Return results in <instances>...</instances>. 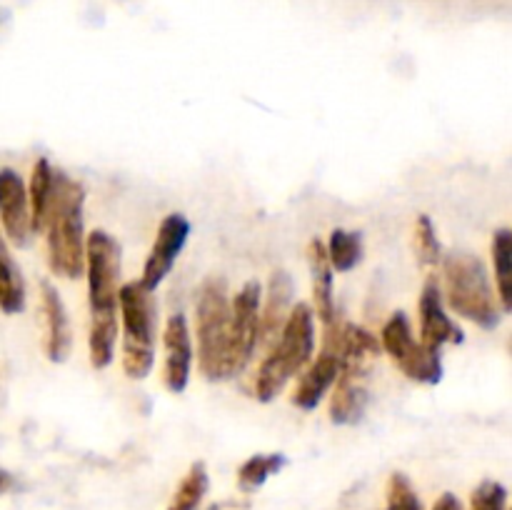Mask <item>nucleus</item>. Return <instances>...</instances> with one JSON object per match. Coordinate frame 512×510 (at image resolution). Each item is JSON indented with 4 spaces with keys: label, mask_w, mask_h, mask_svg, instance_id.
Masks as SVG:
<instances>
[{
    "label": "nucleus",
    "mask_w": 512,
    "mask_h": 510,
    "mask_svg": "<svg viewBox=\"0 0 512 510\" xmlns=\"http://www.w3.org/2000/svg\"><path fill=\"white\" fill-rule=\"evenodd\" d=\"M85 190L78 180L55 170L53 195H50L45 240H48V265L60 278L75 280L85 273V230H83Z\"/></svg>",
    "instance_id": "nucleus-1"
},
{
    "label": "nucleus",
    "mask_w": 512,
    "mask_h": 510,
    "mask_svg": "<svg viewBox=\"0 0 512 510\" xmlns=\"http://www.w3.org/2000/svg\"><path fill=\"white\" fill-rule=\"evenodd\" d=\"M315 350V318L308 303H298L288 313L275 348L260 363L255 378V395L260 403H270L283 393L288 380L310 363Z\"/></svg>",
    "instance_id": "nucleus-2"
},
{
    "label": "nucleus",
    "mask_w": 512,
    "mask_h": 510,
    "mask_svg": "<svg viewBox=\"0 0 512 510\" xmlns=\"http://www.w3.org/2000/svg\"><path fill=\"white\" fill-rule=\"evenodd\" d=\"M445 275V300L450 310L460 318L473 320L475 325L485 330L498 328L503 318L498 298L493 293L488 268L475 253L455 250V253L440 258Z\"/></svg>",
    "instance_id": "nucleus-3"
},
{
    "label": "nucleus",
    "mask_w": 512,
    "mask_h": 510,
    "mask_svg": "<svg viewBox=\"0 0 512 510\" xmlns=\"http://www.w3.org/2000/svg\"><path fill=\"white\" fill-rule=\"evenodd\" d=\"M118 308L123 315V370L128 378L143 380L155 363L158 305L153 290L140 280L120 285Z\"/></svg>",
    "instance_id": "nucleus-4"
},
{
    "label": "nucleus",
    "mask_w": 512,
    "mask_h": 510,
    "mask_svg": "<svg viewBox=\"0 0 512 510\" xmlns=\"http://www.w3.org/2000/svg\"><path fill=\"white\" fill-rule=\"evenodd\" d=\"M198 365L205 380H228L230 295L223 278H208L195 305Z\"/></svg>",
    "instance_id": "nucleus-5"
},
{
    "label": "nucleus",
    "mask_w": 512,
    "mask_h": 510,
    "mask_svg": "<svg viewBox=\"0 0 512 510\" xmlns=\"http://www.w3.org/2000/svg\"><path fill=\"white\" fill-rule=\"evenodd\" d=\"M85 273H88L90 313L118 315L120 273H123V250L105 230H93L85 238Z\"/></svg>",
    "instance_id": "nucleus-6"
},
{
    "label": "nucleus",
    "mask_w": 512,
    "mask_h": 510,
    "mask_svg": "<svg viewBox=\"0 0 512 510\" xmlns=\"http://www.w3.org/2000/svg\"><path fill=\"white\" fill-rule=\"evenodd\" d=\"M380 345H383L385 353L398 363V368L410 380L435 385L443 378V360H440V353H433L420 340L413 338L408 315L400 313V310L390 315V320L385 323L383 335H380Z\"/></svg>",
    "instance_id": "nucleus-7"
},
{
    "label": "nucleus",
    "mask_w": 512,
    "mask_h": 510,
    "mask_svg": "<svg viewBox=\"0 0 512 510\" xmlns=\"http://www.w3.org/2000/svg\"><path fill=\"white\" fill-rule=\"evenodd\" d=\"M260 300H263V288L258 280H248L230 300L228 378L243 373L253 358L260 338Z\"/></svg>",
    "instance_id": "nucleus-8"
},
{
    "label": "nucleus",
    "mask_w": 512,
    "mask_h": 510,
    "mask_svg": "<svg viewBox=\"0 0 512 510\" xmlns=\"http://www.w3.org/2000/svg\"><path fill=\"white\" fill-rule=\"evenodd\" d=\"M188 235H190V223L185 215L180 213L165 215L163 223H160L158 228V238H155L153 248H150L148 258H145V265H143V278H140V283H143L145 288L155 293V288L163 283L165 275L173 270L178 255L183 253L185 243H188Z\"/></svg>",
    "instance_id": "nucleus-9"
},
{
    "label": "nucleus",
    "mask_w": 512,
    "mask_h": 510,
    "mask_svg": "<svg viewBox=\"0 0 512 510\" xmlns=\"http://www.w3.org/2000/svg\"><path fill=\"white\" fill-rule=\"evenodd\" d=\"M420 343L433 353H440L443 345L463 343L465 333L455 320L448 318L443 305V293L435 275H430L420 293Z\"/></svg>",
    "instance_id": "nucleus-10"
},
{
    "label": "nucleus",
    "mask_w": 512,
    "mask_h": 510,
    "mask_svg": "<svg viewBox=\"0 0 512 510\" xmlns=\"http://www.w3.org/2000/svg\"><path fill=\"white\" fill-rule=\"evenodd\" d=\"M0 223H3L5 235L15 248H25L33 238L28 190H25L18 170L13 168L0 170Z\"/></svg>",
    "instance_id": "nucleus-11"
},
{
    "label": "nucleus",
    "mask_w": 512,
    "mask_h": 510,
    "mask_svg": "<svg viewBox=\"0 0 512 510\" xmlns=\"http://www.w3.org/2000/svg\"><path fill=\"white\" fill-rule=\"evenodd\" d=\"M165 365L163 383L170 393H183L188 388L190 368H193V343H190V325L183 313L170 315L163 333Z\"/></svg>",
    "instance_id": "nucleus-12"
},
{
    "label": "nucleus",
    "mask_w": 512,
    "mask_h": 510,
    "mask_svg": "<svg viewBox=\"0 0 512 510\" xmlns=\"http://www.w3.org/2000/svg\"><path fill=\"white\" fill-rule=\"evenodd\" d=\"M40 313H43L45 358L53 360V363H63L73 348V333H70V320L63 300H60L58 290L53 288L50 280L40 283Z\"/></svg>",
    "instance_id": "nucleus-13"
},
{
    "label": "nucleus",
    "mask_w": 512,
    "mask_h": 510,
    "mask_svg": "<svg viewBox=\"0 0 512 510\" xmlns=\"http://www.w3.org/2000/svg\"><path fill=\"white\" fill-rule=\"evenodd\" d=\"M368 373L370 370L340 368L333 400H330V420L335 425H353L363 418L370 403V390L365 385Z\"/></svg>",
    "instance_id": "nucleus-14"
},
{
    "label": "nucleus",
    "mask_w": 512,
    "mask_h": 510,
    "mask_svg": "<svg viewBox=\"0 0 512 510\" xmlns=\"http://www.w3.org/2000/svg\"><path fill=\"white\" fill-rule=\"evenodd\" d=\"M340 373V355L338 350L333 348V343L325 340L323 353L315 358V363L305 370V375L300 378L298 388L293 393V403L298 405L300 410H315L320 405V400L328 395V390L333 388L335 380H338Z\"/></svg>",
    "instance_id": "nucleus-15"
},
{
    "label": "nucleus",
    "mask_w": 512,
    "mask_h": 510,
    "mask_svg": "<svg viewBox=\"0 0 512 510\" xmlns=\"http://www.w3.org/2000/svg\"><path fill=\"white\" fill-rule=\"evenodd\" d=\"M290 298H293V280L285 270L270 275L268 295L260 300V338L263 343H273L278 340L280 330H283L285 320L290 313Z\"/></svg>",
    "instance_id": "nucleus-16"
},
{
    "label": "nucleus",
    "mask_w": 512,
    "mask_h": 510,
    "mask_svg": "<svg viewBox=\"0 0 512 510\" xmlns=\"http://www.w3.org/2000/svg\"><path fill=\"white\" fill-rule=\"evenodd\" d=\"M308 265L310 280H313V303L315 313L323 318V323H333L335 318V298H333V265H330L325 243L313 238L308 245Z\"/></svg>",
    "instance_id": "nucleus-17"
},
{
    "label": "nucleus",
    "mask_w": 512,
    "mask_h": 510,
    "mask_svg": "<svg viewBox=\"0 0 512 510\" xmlns=\"http://www.w3.org/2000/svg\"><path fill=\"white\" fill-rule=\"evenodd\" d=\"M0 310L5 315H15L25 310L23 273H20L13 255H10V248L3 235H0Z\"/></svg>",
    "instance_id": "nucleus-18"
},
{
    "label": "nucleus",
    "mask_w": 512,
    "mask_h": 510,
    "mask_svg": "<svg viewBox=\"0 0 512 510\" xmlns=\"http://www.w3.org/2000/svg\"><path fill=\"white\" fill-rule=\"evenodd\" d=\"M53 173L55 168L50 165L48 158H40L38 163L33 165V173H30L28 205H30V228H33V233H40V230L45 228L50 195H53Z\"/></svg>",
    "instance_id": "nucleus-19"
},
{
    "label": "nucleus",
    "mask_w": 512,
    "mask_h": 510,
    "mask_svg": "<svg viewBox=\"0 0 512 510\" xmlns=\"http://www.w3.org/2000/svg\"><path fill=\"white\" fill-rule=\"evenodd\" d=\"M115 340H118V315H95L90 320V365L95 370H103L113 363Z\"/></svg>",
    "instance_id": "nucleus-20"
},
{
    "label": "nucleus",
    "mask_w": 512,
    "mask_h": 510,
    "mask_svg": "<svg viewBox=\"0 0 512 510\" xmlns=\"http://www.w3.org/2000/svg\"><path fill=\"white\" fill-rule=\"evenodd\" d=\"M493 265L495 283H498V298L503 313L512 308V233L508 228H500L493 235Z\"/></svg>",
    "instance_id": "nucleus-21"
},
{
    "label": "nucleus",
    "mask_w": 512,
    "mask_h": 510,
    "mask_svg": "<svg viewBox=\"0 0 512 510\" xmlns=\"http://www.w3.org/2000/svg\"><path fill=\"white\" fill-rule=\"evenodd\" d=\"M325 253H328L333 270L348 273V270H353L363 260V238H360V233H353V230L338 228L330 233Z\"/></svg>",
    "instance_id": "nucleus-22"
},
{
    "label": "nucleus",
    "mask_w": 512,
    "mask_h": 510,
    "mask_svg": "<svg viewBox=\"0 0 512 510\" xmlns=\"http://www.w3.org/2000/svg\"><path fill=\"white\" fill-rule=\"evenodd\" d=\"M288 465V458L283 453H263L253 455V458L245 460L238 470V488L245 490V493H253L258 490L270 475L280 473V470Z\"/></svg>",
    "instance_id": "nucleus-23"
},
{
    "label": "nucleus",
    "mask_w": 512,
    "mask_h": 510,
    "mask_svg": "<svg viewBox=\"0 0 512 510\" xmlns=\"http://www.w3.org/2000/svg\"><path fill=\"white\" fill-rule=\"evenodd\" d=\"M205 493H208V470H205V463H193L185 478L180 480L178 493L168 510H198Z\"/></svg>",
    "instance_id": "nucleus-24"
},
{
    "label": "nucleus",
    "mask_w": 512,
    "mask_h": 510,
    "mask_svg": "<svg viewBox=\"0 0 512 510\" xmlns=\"http://www.w3.org/2000/svg\"><path fill=\"white\" fill-rule=\"evenodd\" d=\"M415 250L423 265H438L443 258V248H440L438 233H435V223L428 215H420L415 223Z\"/></svg>",
    "instance_id": "nucleus-25"
},
{
    "label": "nucleus",
    "mask_w": 512,
    "mask_h": 510,
    "mask_svg": "<svg viewBox=\"0 0 512 510\" xmlns=\"http://www.w3.org/2000/svg\"><path fill=\"white\" fill-rule=\"evenodd\" d=\"M385 498H388L385 510H423V503H420L413 483H410L408 475L403 473L390 475L388 488H385Z\"/></svg>",
    "instance_id": "nucleus-26"
},
{
    "label": "nucleus",
    "mask_w": 512,
    "mask_h": 510,
    "mask_svg": "<svg viewBox=\"0 0 512 510\" xmlns=\"http://www.w3.org/2000/svg\"><path fill=\"white\" fill-rule=\"evenodd\" d=\"M508 508V490L498 480H483L475 488L470 510H505Z\"/></svg>",
    "instance_id": "nucleus-27"
},
{
    "label": "nucleus",
    "mask_w": 512,
    "mask_h": 510,
    "mask_svg": "<svg viewBox=\"0 0 512 510\" xmlns=\"http://www.w3.org/2000/svg\"><path fill=\"white\" fill-rule=\"evenodd\" d=\"M433 510H463V505H460V500L453 493H443L438 498V503L433 505Z\"/></svg>",
    "instance_id": "nucleus-28"
},
{
    "label": "nucleus",
    "mask_w": 512,
    "mask_h": 510,
    "mask_svg": "<svg viewBox=\"0 0 512 510\" xmlns=\"http://www.w3.org/2000/svg\"><path fill=\"white\" fill-rule=\"evenodd\" d=\"M13 485H15L13 475H10V473H5V470H0V495H3V493H8V490L13 488Z\"/></svg>",
    "instance_id": "nucleus-29"
}]
</instances>
